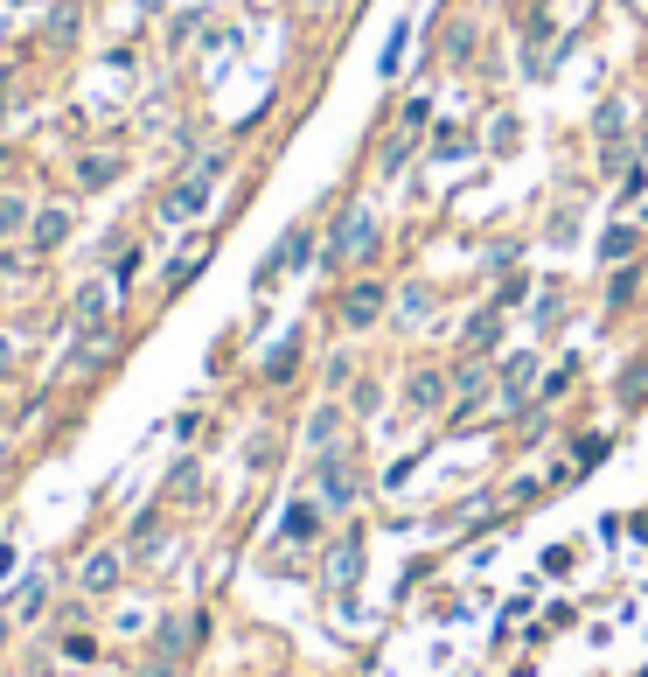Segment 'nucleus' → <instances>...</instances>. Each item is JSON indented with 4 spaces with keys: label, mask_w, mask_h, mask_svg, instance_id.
<instances>
[{
    "label": "nucleus",
    "mask_w": 648,
    "mask_h": 677,
    "mask_svg": "<svg viewBox=\"0 0 648 677\" xmlns=\"http://www.w3.org/2000/svg\"><path fill=\"white\" fill-rule=\"evenodd\" d=\"M377 399H384V385H377V378L356 385V412H377Z\"/></svg>",
    "instance_id": "nucleus-27"
},
{
    "label": "nucleus",
    "mask_w": 648,
    "mask_h": 677,
    "mask_svg": "<svg viewBox=\"0 0 648 677\" xmlns=\"http://www.w3.org/2000/svg\"><path fill=\"white\" fill-rule=\"evenodd\" d=\"M530 378H537V356H509V364H502V399L523 405V385Z\"/></svg>",
    "instance_id": "nucleus-11"
},
{
    "label": "nucleus",
    "mask_w": 648,
    "mask_h": 677,
    "mask_svg": "<svg viewBox=\"0 0 648 677\" xmlns=\"http://www.w3.org/2000/svg\"><path fill=\"white\" fill-rule=\"evenodd\" d=\"M635 252H641V223H614V231L600 238V259H606V266H627Z\"/></svg>",
    "instance_id": "nucleus-8"
},
{
    "label": "nucleus",
    "mask_w": 648,
    "mask_h": 677,
    "mask_svg": "<svg viewBox=\"0 0 648 677\" xmlns=\"http://www.w3.org/2000/svg\"><path fill=\"white\" fill-rule=\"evenodd\" d=\"M147 8H161V0H147Z\"/></svg>",
    "instance_id": "nucleus-31"
},
{
    "label": "nucleus",
    "mask_w": 648,
    "mask_h": 677,
    "mask_svg": "<svg viewBox=\"0 0 648 677\" xmlns=\"http://www.w3.org/2000/svg\"><path fill=\"white\" fill-rule=\"evenodd\" d=\"M279 259H286V273L308 266V259H314V223H293V231L279 238Z\"/></svg>",
    "instance_id": "nucleus-10"
},
{
    "label": "nucleus",
    "mask_w": 648,
    "mask_h": 677,
    "mask_svg": "<svg viewBox=\"0 0 648 677\" xmlns=\"http://www.w3.org/2000/svg\"><path fill=\"white\" fill-rule=\"evenodd\" d=\"M202 259H209V244H202V252H188V259H182V266H175V273H167V294H182V287H188V279H196V273H202Z\"/></svg>",
    "instance_id": "nucleus-24"
},
{
    "label": "nucleus",
    "mask_w": 648,
    "mask_h": 677,
    "mask_svg": "<svg viewBox=\"0 0 648 677\" xmlns=\"http://www.w3.org/2000/svg\"><path fill=\"white\" fill-rule=\"evenodd\" d=\"M467 56H474V22H461L447 35V64H467Z\"/></svg>",
    "instance_id": "nucleus-25"
},
{
    "label": "nucleus",
    "mask_w": 648,
    "mask_h": 677,
    "mask_svg": "<svg viewBox=\"0 0 648 677\" xmlns=\"http://www.w3.org/2000/svg\"><path fill=\"white\" fill-rule=\"evenodd\" d=\"M405 43H412V28L397 22V28H391V43H384V64H377L384 78H397V70H405Z\"/></svg>",
    "instance_id": "nucleus-19"
},
{
    "label": "nucleus",
    "mask_w": 648,
    "mask_h": 677,
    "mask_svg": "<svg viewBox=\"0 0 648 677\" xmlns=\"http://www.w3.org/2000/svg\"><path fill=\"white\" fill-rule=\"evenodd\" d=\"M467 343H474V356H488L495 343H502V314H482V322L467 329Z\"/></svg>",
    "instance_id": "nucleus-18"
},
{
    "label": "nucleus",
    "mask_w": 648,
    "mask_h": 677,
    "mask_svg": "<svg viewBox=\"0 0 648 677\" xmlns=\"http://www.w3.org/2000/svg\"><path fill=\"white\" fill-rule=\"evenodd\" d=\"M314 482H321V503H328V510H349V503H356V489H363V482H356V468L342 461V455H321Z\"/></svg>",
    "instance_id": "nucleus-4"
},
{
    "label": "nucleus",
    "mask_w": 648,
    "mask_h": 677,
    "mask_svg": "<svg viewBox=\"0 0 648 677\" xmlns=\"http://www.w3.org/2000/svg\"><path fill=\"white\" fill-rule=\"evenodd\" d=\"M308 531H321V510L314 503H293V510H286V538H308Z\"/></svg>",
    "instance_id": "nucleus-22"
},
{
    "label": "nucleus",
    "mask_w": 648,
    "mask_h": 677,
    "mask_svg": "<svg viewBox=\"0 0 648 677\" xmlns=\"http://www.w3.org/2000/svg\"><path fill=\"white\" fill-rule=\"evenodd\" d=\"M447 391H453V378H447V370H412L405 399H412V412H440V405H447Z\"/></svg>",
    "instance_id": "nucleus-6"
},
{
    "label": "nucleus",
    "mask_w": 648,
    "mask_h": 677,
    "mask_svg": "<svg viewBox=\"0 0 648 677\" xmlns=\"http://www.w3.org/2000/svg\"><path fill=\"white\" fill-rule=\"evenodd\" d=\"M621 126H627V105H621V99H606V105H600V147H614V140H621Z\"/></svg>",
    "instance_id": "nucleus-20"
},
{
    "label": "nucleus",
    "mask_w": 648,
    "mask_h": 677,
    "mask_svg": "<svg viewBox=\"0 0 648 677\" xmlns=\"http://www.w3.org/2000/svg\"><path fill=\"white\" fill-rule=\"evenodd\" d=\"M8 370H14V343H8V335H0V378H8Z\"/></svg>",
    "instance_id": "nucleus-29"
},
{
    "label": "nucleus",
    "mask_w": 648,
    "mask_h": 677,
    "mask_svg": "<svg viewBox=\"0 0 648 677\" xmlns=\"http://www.w3.org/2000/svg\"><path fill=\"white\" fill-rule=\"evenodd\" d=\"M356 573H363V544L349 538V544H335V559H328V580H335V587H349Z\"/></svg>",
    "instance_id": "nucleus-13"
},
{
    "label": "nucleus",
    "mask_w": 648,
    "mask_h": 677,
    "mask_svg": "<svg viewBox=\"0 0 648 677\" xmlns=\"http://www.w3.org/2000/svg\"><path fill=\"white\" fill-rule=\"evenodd\" d=\"M467 147H474V134H461V126H440V134H432V147H426V154H432V161H461Z\"/></svg>",
    "instance_id": "nucleus-14"
},
{
    "label": "nucleus",
    "mask_w": 648,
    "mask_h": 677,
    "mask_svg": "<svg viewBox=\"0 0 648 677\" xmlns=\"http://www.w3.org/2000/svg\"><path fill=\"white\" fill-rule=\"evenodd\" d=\"M293 364H300V329H293V335H279V349L265 356L258 378H265V385H286V378H293Z\"/></svg>",
    "instance_id": "nucleus-9"
},
{
    "label": "nucleus",
    "mask_w": 648,
    "mask_h": 677,
    "mask_svg": "<svg viewBox=\"0 0 648 677\" xmlns=\"http://www.w3.org/2000/svg\"><path fill=\"white\" fill-rule=\"evenodd\" d=\"M105 587H119V559H112V552H99L84 566V594H105Z\"/></svg>",
    "instance_id": "nucleus-17"
},
{
    "label": "nucleus",
    "mask_w": 648,
    "mask_h": 677,
    "mask_svg": "<svg viewBox=\"0 0 648 677\" xmlns=\"http://www.w3.org/2000/svg\"><path fill=\"white\" fill-rule=\"evenodd\" d=\"M397 314H405V322H426V314H432V294H426V287H405V294H397Z\"/></svg>",
    "instance_id": "nucleus-23"
},
{
    "label": "nucleus",
    "mask_w": 648,
    "mask_h": 677,
    "mask_svg": "<svg viewBox=\"0 0 648 677\" xmlns=\"http://www.w3.org/2000/svg\"><path fill=\"white\" fill-rule=\"evenodd\" d=\"M140 677H175V664H167V656H161V664H154V670H140Z\"/></svg>",
    "instance_id": "nucleus-30"
},
{
    "label": "nucleus",
    "mask_w": 648,
    "mask_h": 677,
    "mask_svg": "<svg viewBox=\"0 0 648 677\" xmlns=\"http://www.w3.org/2000/svg\"><path fill=\"white\" fill-rule=\"evenodd\" d=\"M119 175H126L119 154H84V161H78V190H112Z\"/></svg>",
    "instance_id": "nucleus-7"
},
{
    "label": "nucleus",
    "mask_w": 648,
    "mask_h": 677,
    "mask_svg": "<svg viewBox=\"0 0 648 677\" xmlns=\"http://www.w3.org/2000/svg\"><path fill=\"white\" fill-rule=\"evenodd\" d=\"M384 308H391L384 279H349V287H342V329H370Z\"/></svg>",
    "instance_id": "nucleus-3"
},
{
    "label": "nucleus",
    "mask_w": 648,
    "mask_h": 677,
    "mask_svg": "<svg viewBox=\"0 0 648 677\" xmlns=\"http://www.w3.org/2000/svg\"><path fill=\"white\" fill-rule=\"evenodd\" d=\"M397 126H405V134H426L432 126V91H412L405 112H397Z\"/></svg>",
    "instance_id": "nucleus-16"
},
{
    "label": "nucleus",
    "mask_w": 648,
    "mask_h": 677,
    "mask_svg": "<svg viewBox=\"0 0 648 677\" xmlns=\"http://www.w3.org/2000/svg\"><path fill=\"white\" fill-rule=\"evenodd\" d=\"M28 217H35V203H28V196H0V238L28 231Z\"/></svg>",
    "instance_id": "nucleus-15"
},
{
    "label": "nucleus",
    "mask_w": 648,
    "mask_h": 677,
    "mask_svg": "<svg viewBox=\"0 0 648 677\" xmlns=\"http://www.w3.org/2000/svg\"><path fill=\"white\" fill-rule=\"evenodd\" d=\"M418 140H426V134H405V126H397V140L384 147V175H397V168L412 161V147H418Z\"/></svg>",
    "instance_id": "nucleus-21"
},
{
    "label": "nucleus",
    "mask_w": 648,
    "mask_h": 677,
    "mask_svg": "<svg viewBox=\"0 0 648 677\" xmlns=\"http://www.w3.org/2000/svg\"><path fill=\"white\" fill-rule=\"evenodd\" d=\"M209 196H217V175H202V168H188L175 190L161 196V223H196L209 210Z\"/></svg>",
    "instance_id": "nucleus-2"
},
{
    "label": "nucleus",
    "mask_w": 648,
    "mask_h": 677,
    "mask_svg": "<svg viewBox=\"0 0 648 677\" xmlns=\"http://www.w3.org/2000/svg\"><path fill=\"white\" fill-rule=\"evenodd\" d=\"M78 314H84L91 329H99V314H105V287H99V279H91V287L78 294Z\"/></svg>",
    "instance_id": "nucleus-26"
},
{
    "label": "nucleus",
    "mask_w": 648,
    "mask_h": 677,
    "mask_svg": "<svg viewBox=\"0 0 648 677\" xmlns=\"http://www.w3.org/2000/svg\"><path fill=\"white\" fill-rule=\"evenodd\" d=\"M28 244H35V252H63V244H70V210H63V203H43V210L28 217Z\"/></svg>",
    "instance_id": "nucleus-5"
},
{
    "label": "nucleus",
    "mask_w": 648,
    "mask_h": 677,
    "mask_svg": "<svg viewBox=\"0 0 648 677\" xmlns=\"http://www.w3.org/2000/svg\"><path fill=\"white\" fill-rule=\"evenodd\" d=\"M571 370H579V364H558V370H551V378H544V399H558V391L571 385Z\"/></svg>",
    "instance_id": "nucleus-28"
},
{
    "label": "nucleus",
    "mask_w": 648,
    "mask_h": 677,
    "mask_svg": "<svg viewBox=\"0 0 648 677\" xmlns=\"http://www.w3.org/2000/svg\"><path fill=\"white\" fill-rule=\"evenodd\" d=\"M377 244H384V223H377L363 203H356V210H342V217H335L328 266H363V259H377Z\"/></svg>",
    "instance_id": "nucleus-1"
},
{
    "label": "nucleus",
    "mask_w": 648,
    "mask_h": 677,
    "mask_svg": "<svg viewBox=\"0 0 648 677\" xmlns=\"http://www.w3.org/2000/svg\"><path fill=\"white\" fill-rule=\"evenodd\" d=\"M308 440L321 447V455H335V440H342V412L335 405H321L314 420H308Z\"/></svg>",
    "instance_id": "nucleus-12"
}]
</instances>
